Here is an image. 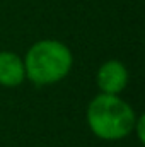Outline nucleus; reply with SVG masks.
Instances as JSON below:
<instances>
[{
	"mask_svg": "<svg viewBox=\"0 0 145 147\" xmlns=\"http://www.w3.org/2000/svg\"><path fill=\"white\" fill-rule=\"evenodd\" d=\"M26 79L36 86L63 80L73 67L72 50L60 39H39L24 55Z\"/></svg>",
	"mask_w": 145,
	"mask_h": 147,
	"instance_id": "nucleus-2",
	"label": "nucleus"
},
{
	"mask_svg": "<svg viewBox=\"0 0 145 147\" xmlns=\"http://www.w3.org/2000/svg\"><path fill=\"white\" fill-rule=\"evenodd\" d=\"M128 69L119 60H108L101 63L96 72V84L103 94H119L128 86Z\"/></svg>",
	"mask_w": 145,
	"mask_h": 147,
	"instance_id": "nucleus-3",
	"label": "nucleus"
},
{
	"mask_svg": "<svg viewBox=\"0 0 145 147\" xmlns=\"http://www.w3.org/2000/svg\"><path fill=\"white\" fill-rule=\"evenodd\" d=\"M132 134H135V135L138 137V142H140V144L145 142V116L144 115H138V116H137Z\"/></svg>",
	"mask_w": 145,
	"mask_h": 147,
	"instance_id": "nucleus-5",
	"label": "nucleus"
},
{
	"mask_svg": "<svg viewBox=\"0 0 145 147\" xmlns=\"http://www.w3.org/2000/svg\"><path fill=\"white\" fill-rule=\"evenodd\" d=\"M26 80L24 60L15 51H0V86L17 87Z\"/></svg>",
	"mask_w": 145,
	"mask_h": 147,
	"instance_id": "nucleus-4",
	"label": "nucleus"
},
{
	"mask_svg": "<svg viewBox=\"0 0 145 147\" xmlns=\"http://www.w3.org/2000/svg\"><path fill=\"white\" fill-rule=\"evenodd\" d=\"M137 113L119 94H96L85 110V121L91 132L101 140H123L133 132Z\"/></svg>",
	"mask_w": 145,
	"mask_h": 147,
	"instance_id": "nucleus-1",
	"label": "nucleus"
}]
</instances>
